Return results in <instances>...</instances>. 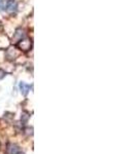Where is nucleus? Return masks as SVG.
Returning <instances> with one entry per match:
<instances>
[{
    "mask_svg": "<svg viewBox=\"0 0 137 154\" xmlns=\"http://www.w3.org/2000/svg\"><path fill=\"white\" fill-rule=\"evenodd\" d=\"M25 37V31L23 29H17L13 34V43H18L19 41H21L23 38Z\"/></svg>",
    "mask_w": 137,
    "mask_h": 154,
    "instance_id": "nucleus-1",
    "label": "nucleus"
},
{
    "mask_svg": "<svg viewBox=\"0 0 137 154\" xmlns=\"http://www.w3.org/2000/svg\"><path fill=\"white\" fill-rule=\"evenodd\" d=\"M7 152L9 154H20L21 153V150L18 147L17 145H13V144H11L7 148Z\"/></svg>",
    "mask_w": 137,
    "mask_h": 154,
    "instance_id": "nucleus-4",
    "label": "nucleus"
},
{
    "mask_svg": "<svg viewBox=\"0 0 137 154\" xmlns=\"http://www.w3.org/2000/svg\"><path fill=\"white\" fill-rule=\"evenodd\" d=\"M6 11L9 13H13V11H17V2L15 0H9L6 3Z\"/></svg>",
    "mask_w": 137,
    "mask_h": 154,
    "instance_id": "nucleus-3",
    "label": "nucleus"
},
{
    "mask_svg": "<svg viewBox=\"0 0 137 154\" xmlns=\"http://www.w3.org/2000/svg\"><path fill=\"white\" fill-rule=\"evenodd\" d=\"M2 28H3V26H2V24L0 23V30H2Z\"/></svg>",
    "mask_w": 137,
    "mask_h": 154,
    "instance_id": "nucleus-8",
    "label": "nucleus"
},
{
    "mask_svg": "<svg viewBox=\"0 0 137 154\" xmlns=\"http://www.w3.org/2000/svg\"><path fill=\"white\" fill-rule=\"evenodd\" d=\"M4 75H5V72L2 69H0V79H2L3 77H4Z\"/></svg>",
    "mask_w": 137,
    "mask_h": 154,
    "instance_id": "nucleus-7",
    "label": "nucleus"
},
{
    "mask_svg": "<svg viewBox=\"0 0 137 154\" xmlns=\"http://www.w3.org/2000/svg\"><path fill=\"white\" fill-rule=\"evenodd\" d=\"M5 8V5H4V1L3 0H0V11H3Z\"/></svg>",
    "mask_w": 137,
    "mask_h": 154,
    "instance_id": "nucleus-6",
    "label": "nucleus"
},
{
    "mask_svg": "<svg viewBox=\"0 0 137 154\" xmlns=\"http://www.w3.org/2000/svg\"><path fill=\"white\" fill-rule=\"evenodd\" d=\"M18 46L22 50H28L31 47V41L29 39H22L21 41L18 42Z\"/></svg>",
    "mask_w": 137,
    "mask_h": 154,
    "instance_id": "nucleus-2",
    "label": "nucleus"
},
{
    "mask_svg": "<svg viewBox=\"0 0 137 154\" xmlns=\"http://www.w3.org/2000/svg\"><path fill=\"white\" fill-rule=\"evenodd\" d=\"M20 90H21L22 94H23L24 96H26V95L28 94V92H29L30 86L28 85V84H25L24 82H21V83H20Z\"/></svg>",
    "mask_w": 137,
    "mask_h": 154,
    "instance_id": "nucleus-5",
    "label": "nucleus"
}]
</instances>
